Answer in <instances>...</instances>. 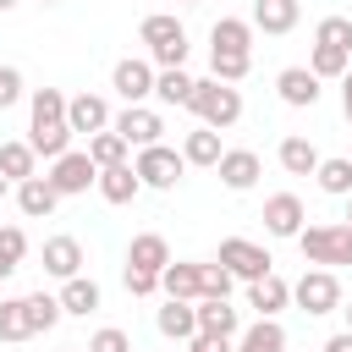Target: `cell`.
I'll use <instances>...</instances> for the list:
<instances>
[{
    "label": "cell",
    "instance_id": "obj_1",
    "mask_svg": "<svg viewBox=\"0 0 352 352\" xmlns=\"http://www.w3.org/2000/svg\"><path fill=\"white\" fill-rule=\"evenodd\" d=\"M187 110L198 116V126L226 132V126H236V121H242V88H236V82H220V77H204V82H192Z\"/></svg>",
    "mask_w": 352,
    "mask_h": 352
},
{
    "label": "cell",
    "instance_id": "obj_2",
    "mask_svg": "<svg viewBox=\"0 0 352 352\" xmlns=\"http://www.w3.org/2000/svg\"><path fill=\"white\" fill-rule=\"evenodd\" d=\"M297 248H302V258H308V264H324V270L352 264V226H346V220L302 226V231H297Z\"/></svg>",
    "mask_w": 352,
    "mask_h": 352
},
{
    "label": "cell",
    "instance_id": "obj_3",
    "mask_svg": "<svg viewBox=\"0 0 352 352\" xmlns=\"http://www.w3.org/2000/svg\"><path fill=\"white\" fill-rule=\"evenodd\" d=\"M138 38L148 44V60H154V66H182V60H187V28H182L170 11H148L143 28H138Z\"/></svg>",
    "mask_w": 352,
    "mask_h": 352
},
{
    "label": "cell",
    "instance_id": "obj_4",
    "mask_svg": "<svg viewBox=\"0 0 352 352\" xmlns=\"http://www.w3.org/2000/svg\"><path fill=\"white\" fill-rule=\"evenodd\" d=\"M132 170H138V182H143V187L170 192V187L187 176V160H182V148H170V143H148V148H138Z\"/></svg>",
    "mask_w": 352,
    "mask_h": 352
},
{
    "label": "cell",
    "instance_id": "obj_5",
    "mask_svg": "<svg viewBox=\"0 0 352 352\" xmlns=\"http://www.w3.org/2000/svg\"><path fill=\"white\" fill-rule=\"evenodd\" d=\"M292 302L302 308V314H336L341 308V280H336V270H324V264H314V270H302L297 280H292Z\"/></svg>",
    "mask_w": 352,
    "mask_h": 352
},
{
    "label": "cell",
    "instance_id": "obj_6",
    "mask_svg": "<svg viewBox=\"0 0 352 352\" xmlns=\"http://www.w3.org/2000/svg\"><path fill=\"white\" fill-rule=\"evenodd\" d=\"M60 198H77V192H88L94 182H99V165L88 160V148H66L60 160H50V176H44Z\"/></svg>",
    "mask_w": 352,
    "mask_h": 352
},
{
    "label": "cell",
    "instance_id": "obj_7",
    "mask_svg": "<svg viewBox=\"0 0 352 352\" xmlns=\"http://www.w3.org/2000/svg\"><path fill=\"white\" fill-rule=\"evenodd\" d=\"M110 126L126 138V148H148V143H165V116L148 110V104H126L121 116H110Z\"/></svg>",
    "mask_w": 352,
    "mask_h": 352
},
{
    "label": "cell",
    "instance_id": "obj_8",
    "mask_svg": "<svg viewBox=\"0 0 352 352\" xmlns=\"http://www.w3.org/2000/svg\"><path fill=\"white\" fill-rule=\"evenodd\" d=\"M214 258H220V264H226L236 280H258V275H270V264H275V258H270L258 242H248V236H226Z\"/></svg>",
    "mask_w": 352,
    "mask_h": 352
},
{
    "label": "cell",
    "instance_id": "obj_9",
    "mask_svg": "<svg viewBox=\"0 0 352 352\" xmlns=\"http://www.w3.org/2000/svg\"><path fill=\"white\" fill-rule=\"evenodd\" d=\"M302 220H308V209H302V198H297V192H270V198H264V231H270V236L297 242Z\"/></svg>",
    "mask_w": 352,
    "mask_h": 352
},
{
    "label": "cell",
    "instance_id": "obj_10",
    "mask_svg": "<svg viewBox=\"0 0 352 352\" xmlns=\"http://www.w3.org/2000/svg\"><path fill=\"white\" fill-rule=\"evenodd\" d=\"M110 88H116L126 104H143V99H154V60H138V55L116 60V72H110Z\"/></svg>",
    "mask_w": 352,
    "mask_h": 352
},
{
    "label": "cell",
    "instance_id": "obj_11",
    "mask_svg": "<svg viewBox=\"0 0 352 352\" xmlns=\"http://www.w3.org/2000/svg\"><path fill=\"white\" fill-rule=\"evenodd\" d=\"M66 126L82 132V138L104 132L110 126V99L104 94H66Z\"/></svg>",
    "mask_w": 352,
    "mask_h": 352
},
{
    "label": "cell",
    "instance_id": "obj_12",
    "mask_svg": "<svg viewBox=\"0 0 352 352\" xmlns=\"http://www.w3.org/2000/svg\"><path fill=\"white\" fill-rule=\"evenodd\" d=\"M214 170H220V182H226L231 192H253L258 176H264V160H258L253 148H226V154L214 160Z\"/></svg>",
    "mask_w": 352,
    "mask_h": 352
},
{
    "label": "cell",
    "instance_id": "obj_13",
    "mask_svg": "<svg viewBox=\"0 0 352 352\" xmlns=\"http://www.w3.org/2000/svg\"><path fill=\"white\" fill-rule=\"evenodd\" d=\"M275 94H280V104H292V110H314L319 104V77L308 72V66H286L280 77H275Z\"/></svg>",
    "mask_w": 352,
    "mask_h": 352
},
{
    "label": "cell",
    "instance_id": "obj_14",
    "mask_svg": "<svg viewBox=\"0 0 352 352\" xmlns=\"http://www.w3.org/2000/svg\"><path fill=\"white\" fill-rule=\"evenodd\" d=\"M160 292H165V297H182V302H198V297H204L198 264H192V258H170V264L160 270Z\"/></svg>",
    "mask_w": 352,
    "mask_h": 352
},
{
    "label": "cell",
    "instance_id": "obj_15",
    "mask_svg": "<svg viewBox=\"0 0 352 352\" xmlns=\"http://www.w3.org/2000/svg\"><path fill=\"white\" fill-rule=\"evenodd\" d=\"M154 324H160V336H165V341H182V346H187V341L198 336V308H192V302H182V297H165V308L154 314Z\"/></svg>",
    "mask_w": 352,
    "mask_h": 352
},
{
    "label": "cell",
    "instance_id": "obj_16",
    "mask_svg": "<svg viewBox=\"0 0 352 352\" xmlns=\"http://www.w3.org/2000/svg\"><path fill=\"white\" fill-rule=\"evenodd\" d=\"M297 16H302V6L297 0H253V28L258 33H270V38H280V33H292L297 28Z\"/></svg>",
    "mask_w": 352,
    "mask_h": 352
},
{
    "label": "cell",
    "instance_id": "obj_17",
    "mask_svg": "<svg viewBox=\"0 0 352 352\" xmlns=\"http://www.w3.org/2000/svg\"><path fill=\"white\" fill-rule=\"evenodd\" d=\"M44 275H55V280L82 275V242L77 236H50L44 242Z\"/></svg>",
    "mask_w": 352,
    "mask_h": 352
},
{
    "label": "cell",
    "instance_id": "obj_18",
    "mask_svg": "<svg viewBox=\"0 0 352 352\" xmlns=\"http://www.w3.org/2000/svg\"><path fill=\"white\" fill-rule=\"evenodd\" d=\"M286 302H292V286H286L275 270L258 275V280H248V308H258V319H275Z\"/></svg>",
    "mask_w": 352,
    "mask_h": 352
},
{
    "label": "cell",
    "instance_id": "obj_19",
    "mask_svg": "<svg viewBox=\"0 0 352 352\" xmlns=\"http://www.w3.org/2000/svg\"><path fill=\"white\" fill-rule=\"evenodd\" d=\"M192 308H198V330H209V336H231V341H236L242 314L231 308V297H198Z\"/></svg>",
    "mask_w": 352,
    "mask_h": 352
},
{
    "label": "cell",
    "instance_id": "obj_20",
    "mask_svg": "<svg viewBox=\"0 0 352 352\" xmlns=\"http://www.w3.org/2000/svg\"><path fill=\"white\" fill-rule=\"evenodd\" d=\"M94 187H99V198H104V204H132V198L143 192V182H138V170H132L126 160H121V165H104Z\"/></svg>",
    "mask_w": 352,
    "mask_h": 352
},
{
    "label": "cell",
    "instance_id": "obj_21",
    "mask_svg": "<svg viewBox=\"0 0 352 352\" xmlns=\"http://www.w3.org/2000/svg\"><path fill=\"white\" fill-rule=\"evenodd\" d=\"M55 204H60V192H55L44 176H28V182H16V209H22L28 220H50V214H55Z\"/></svg>",
    "mask_w": 352,
    "mask_h": 352
},
{
    "label": "cell",
    "instance_id": "obj_22",
    "mask_svg": "<svg viewBox=\"0 0 352 352\" xmlns=\"http://www.w3.org/2000/svg\"><path fill=\"white\" fill-rule=\"evenodd\" d=\"M55 297H60V308H66V314H77V319H88V314L104 302V292H99V280H94V275H72V280H60V292H55Z\"/></svg>",
    "mask_w": 352,
    "mask_h": 352
},
{
    "label": "cell",
    "instance_id": "obj_23",
    "mask_svg": "<svg viewBox=\"0 0 352 352\" xmlns=\"http://www.w3.org/2000/svg\"><path fill=\"white\" fill-rule=\"evenodd\" d=\"M126 264H138V270H165L170 264V242L160 236V231H138L132 242H126Z\"/></svg>",
    "mask_w": 352,
    "mask_h": 352
},
{
    "label": "cell",
    "instance_id": "obj_24",
    "mask_svg": "<svg viewBox=\"0 0 352 352\" xmlns=\"http://www.w3.org/2000/svg\"><path fill=\"white\" fill-rule=\"evenodd\" d=\"M209 50H231V55H253V22L242 16H220L209 28Z\"/></svg>",
    "mask_w": 352,
    "mask_h": 352
},
{
    "label": "cell",
    "instance_id": "obj_25",
    "mask_svg": "<svg viewBox=\"0 0 352 352\" xmlns=\"http://www.w3.org/2000/svg\"><path fill=\"white\" fill-rule=\"evenodd\" d=\"M66 121V94L60 88H33L28 94V132L33 126H60Z\"/></svg>",
    "mask_w": 352,
    "mask_h": 352
},
{
    "label": "cell",
    "instance_id": "obj_26",
    "mask_svg": "<svg viewBox=\"0 0 352 352\" xmlns=\"http://www.w3.org/2000/svg\"><path fill=\"white\" fill-rule=\"evenodd\" d=\"M275 160H280V170H286V176H314V165H319V148H314L302 132H292V138H280Z\"/></svg>",
    "mask_w": 352,
    "mask_h": 352
},
{
    "label": "cell",
    "instance_id": "obj_27",
    "mask_svg": "<svg viewBox=\"0 0 352 352\" xmlns=\"http://www.w3.org/2000/svg\"><path fill=\"white\" fill-rule=\"evenodd\" d=\"M236 352H286L280 319H253L248 330H236Z\"/></svg>",
    "mask_w": 352,
    "mask_h": 352
},
{
    "label": "cell",
    "instance_id": "obj_28",
    "mask_svg": "<svg viewBox=\"0 0 352 352\" xmlns=\"http://www.w3.org/2000/svg\"><path fill=\"white\" fill-rule=\"evenodd\" d=\"M192 82H198V77H187L182 66H154V99H160V104H182V110H187Z\"/></svg>",
    "mask_w": 352,
    "mask_h": 352
},
{
    "label": "cell",
    "instance_id": "obj_29",
    "mask_svg": "<svg viewBox=\"0 0 352 352\" xmlns=\"http://www.w3.org/2000/svg\"><path fill=\"white\" fill-rule=\"evenodd\" d=\"M226 148H220V132L214 126H192L187 138H182V160L187 165H204V170H214V160H220Z\"/></svg>",
    "mask_w": 352,
    "mask_h": 352
},
{
    "label": "cell",
    "instance_id": "obj_30",
    "mask_svg": "<svg viewBox=\"0 0 352 352\" xmlns=\"http://www.w3.org/2000/svg\"><path fill=\"white\" fill-rule=\"evenodd\" d=\"M0 176H6V182H28V176H38V154H33V143H22V138L0 143Z\"/></svg>",
    "mask_w": 352,
    "mask_h": 352
},
{
    "label": "cell",
    "instance_id": "obj_31",
    "mask_svg": "<svg viewBox=\"0 0 352 352\" xmlns=\"http://www.w3.org/2000/svg\"><path fill=\"white\" fill-rule=\"evenodd\" d=\"M314 182H319V192H330V198H346L352 192V160L346 154H319V165H314Z\"/></svg>",
    "mask_w": 352,
    "mask_h": 352
},
{
    "label": "cell",
    "instance_id": "obj_32",
    "mask_svg": "<svg viewBox=\"0 0 352 352\" xmlns=\"http://www.w3.org/2000/svg\"><path fill=\"white\" fill-rule=\"evenodd\" d=\"M22 308H28V330H33V336H44V330H55V324L66 319L60 297H50V292H28V297H22Z\"/></svg>",
    "mask_w": 352,
    "mask_h": 352
},
{
    "label": "cell",
    "instance_id": "obj_33",
    "mask_svg": "<svg viewBox=\"0 0 352 352\" xmlns=\"http://www.w3.org/2000/svg\"><path fill=\"white\" fill-rule=\"evenodd\" d=\"M346 66H352V50H336V44H314V50H308V72H314L319 82H324V77L341 82Z\"/></svg>",
    "mask_w": 352,
    "mask_h": 352
},
{
    "label": "cell",
    "instance_id": "obj_34",
    "mask_svg": "<svg viewBox=\"0 0 352 352\" xmlns=\"http://www.w3.org/2000/svg\"><path fill=\"white\" fill-rule=\"evenodd\" d=\"M72 138H77V132H72L66 121H60V126H33V132H28L33 154H44V160H60V154L72 148Z\"/></svg>",
    "mask_w": 352,
    "mask_h": 352
},
{
    "label": "cell",
    "instance_id": "obj_35",
    "mask_svg": "<svg viewBox=\"0 0 352 352\" xmlns=\"http://www.w3.org/2000/svg\"><path fill=\"white\" fill-rule=\"evenodd\" d=\"M88 160H94L99 170H104V165H121V160H126V138H121L116 126L94 132V138H88Z\"/></svg>",
    "mask_w": 352,
    "mask_h": 352
},
{
    "label": "cell",
    "instance_id": "obj_36",
    "mask_svg": "<svg viewBox=\"0 0 352 352\" xmlns=\"http://www.w3.org/2000/svg\"><path fill=\"white\" fill-rule=\"evenodd\" d=\"M0 341H33V330H28V308H22V297H0Z\"/></svg>",
    "mask_w": 352,
    "mask_h": 352
},
{
    "label": "cell",
    "instance_id": "obj_37",
    "mask_svg": "<svg viewBox=\"0 0 352 352\" xmlns=\"http://www.w3.org/2000/svg\"><path fill=\"white\" fill-rule=\"evenodd\" d=\"M209 72L220 82H242L253 72V55H231V50H209Z\"/></svg>",
    "mask_w": 352,
    "mask_h": 352
},
{
    "label": "cell",
    "instance_id": "obj_38",
    "mask_svg": "<svg viewBox=\"0 0 352 352\" xmlns=\"http://www.w3.org/2000/svg\"><path fill=\"white\" fill-rule=\"evenodd\" d=\"M314 44L352 50V16H319V28H314Z\"/></svg>",
    "mask_w": 352,
    "mask_h": 352
},
{
    "label": "cell",
    "instance_id": "obj_39",
    "mask_svg": "<svg viewBox=\"0 0 352 352\" xmlns=\"http://www.w3.org/2000/svg\"><path fill=\"white\" fill-rule=\"evenodd\" d=\"M198 275H204V297H231V286H236V275L214 258V264H198Z\"/></svg>",
    "mask_w": 352,
    "mask_h": 352
},
{
    "label": "cell",
    "instance_id": "obj_40",
    "mask_svg": "<svg viewBox=\"0 0 352 352\" xmlns=\"http://www.w3.org/2000/svg\"><path fill=\"white\" fill-rule=\"evenodd\" d=\"M88 352H132V336H126L121 324H99V330L88 336Z\"/></svg>",
    "mask_w": 352,
    "mask_h": 352
},
{
    "label": "cell",
    "instance_id": "obj_41",
    "mask_svg": "<svg viewBox=\"0 0 352 352\" xmlns=\"http://www.w3.org/2000/svg\"><path fill=\"white\" fill-rule=\"evenodd\" d=\"M121 286H126L132 297H154V292H160V275H154V270H138V264H126V270H121Z\"/></svg>",
    "mask_w": 352,
    "mask_h": 352
},
{
    "label": "cell",
    "instance_id": "obj_42",
    "mask_svg": "<svg viewBox=\"0 0 352 352\" xmlns=\"http://www.w3.org/2000/svg\"><path fill=\"white\" fill-rule=\"evenodd\" d=\"M22 72L16 66H0V110H11V104H22Z\"/></svg>",
    "mask_w": 352,
    "mask_h": 352
},
{
    "label": "cell",
    "instance_id": "obj_43",
    "mask_svg": "<svg viewBox=\"0 0 352 352\" xmlns=\"http://www.w3.org/2000/svg\"><path fill=\"white\" fill-rule=\"evenodd\" d=\"M187 352H236V346H231V336H209V330H198V336L187 341Z\"/></svg>",
    "mask_w": 352,
    "mask_h": 352
},
{
    "label": "cell",
    "instance_id": "obj_44",
    "mask_svg": "<svg viewBox=\"0 0 352 352\" xmlns=\"http://www.w3.org/2000/svg\"><path fill=\"white\" fill-rule=\"evenodd\" d=\"M319 352H352V330H336V336H330Z\"/></svg>",
    "mask_w": 352,
    "mask_h": 352
},
{
    "label": "cell",
    "instance_id": "obj_45",
    "mask_svg": "<svg viewBox=\"0 0 352 352\" xmlns=\"http://www.w3.org/2000/svg\"><path fill=\"white\" fill-rule=\"evenodd\" d=\"M341 110H346V121H352V66H346V77H341Z\"/></svg>",
    "mask_w": 352,
    "mask_h": 352
},
{
    "label": "cell",
    "instance_id": "obj_46",
    "mask_svg": "<svg viewBox=\"0 0 352 352\" xmlns=\"http://www.w3.org/2000/svg\"><path fill=\"white\" fill-rule=\"evenodd\" d=\"M6 275H16V264H11L6 253H0V280H6Z\"/></svg>",
    "mask_w": 352,
    "mask_h": 352
},
{
    "label": "cell",
    "instance_id": "obj_47",
    "mask_svg": "<svg viewBox=\"0 0 352 352\" xmlns=\"http://www.w3.org/2000/svg\"><path fill=\"white\" fill-rule=\"evenodd\" d=\"M11 6H22V0H0V11H11Z\"/></svg>",
    "mask_w": 352,
    "mask_h": 352
},
{
    "label": "cell",
    "instance_id": "obj_48",
    "mask_svg": "<svg viewBox=\"0 0 352 352\" xmlns=\"http://www.w3.org/2000/svg\"><path fill=\"white\" fill-rule=\"evenodd\" d=\"M346 226H352V192H346Z\"/></svg>",
    "mask_w": 352,
    "mask_h": 352
},
{
    "label": "cell",
    "instance_id": "obj_49",
    "mask_svg": "<svg viewBox=\"0 0 352 352\" xmlns=\"http://www.w3.org/2000/svg\"><path fill=\"white\" fill-rule=\"evenodd\" d=\"M6 187H11V182H6V176H0V198H6Z\"/></svg>",
    "mask_w": 352,
    "mask_h": 352
},
{
    "label": "cell",
    "instance_id": "obj_50",
    "mask_svg": "<svg viewBox=\"0 0 352 352\" xmlns=\"http://www.w3.org/2000/svg\"><path fill=\"white\" fill-rule=\"evenodd\" d=\"M60 352H88V346H60Z\"/></svg>",
    "mask_w": 352,
    "mask_h": 352
},
{
    "label": "cell",
    "instance_id": "obj_51",
    "mask_svg": "<svg viewBox=\"0 0 352 352\" xmlns=\"http://www.w3.org/2000/svg\"><path fill=\"white\" fill-rule=\"evenodd\" d=\"M182 6H204V0H182Z\"/></svg>",
    "mask_w": 352,
    "mask_h": 352
},
{
    "label": "cell",
    "instance_id": "obj_52",
    "mask_svg": "<svg viewBox=\"0 0 352 352\" xmlns=\"http://www.w3.org/2000/svg\"><path fill=\"white\" fill-rule=\"evenodd\" d=\"M346 330H352V308H346Z\"/></svg>",
    "mask_w": 352,
    "mask_h": 352
},
{
    "label": "cell",
    "instance_id": "obj_53",
    "mask_svg": "<svg viewBox=\"0 0 352 352\" xmlns=\"http://www.w3.org/2000/svg\"><path fill=\"white\" fill-rule=\"evenodd\" d=\"M38 6H60V0H38Z\"/></svg>",
    "mask_w": 352,
    "mask_h": 352
},
{
    "label": "cell",
    "instance_id": "obj_54",
    "mask_svg": "<svg viewBox=\"0 0 352 352\" xmlns=\"http://www.w3.org/2000/svg\"><path fill=\"white\" fill-rule=\"evenodd\" d=\"M346 160H352V154H346Z\"/></svg>",
    "mask_w": 352,
    "mask_h": 352
}]
</instances>
